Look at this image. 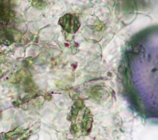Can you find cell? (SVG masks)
Here are the masks:
<instances>
[{
  "instance_id": "6da1fadb",
  "label": "cell",
  "mask_w": 158,
  "mask_h": 140,
  "mask_svg": "<svg viewBox=\"0 0 158 140\" xmlns=\"http://www.w3.org/2000/svg\"><path fill=\"white\" fill-rule=\"evenodd\" d=\"M71 17H72L71 15H66L65 16L61 18L60 19V20L59 21V24H60L61 26H62L64 28V29H65L68 32L70 31Z\"/></svg>"
},
{
  "instance_id": "52a82bcc",
  "label": "cell",
  "mask_w": 158,
  "mask_h": 140,
  "mask_svg": "<svg viewBox=\"0 0 158 140\" xmlns=\"http://www.w3.org/2000/svg\"><path fill=\"white\" fill-rule=\"evenodd\" d=\"M46 98L47 99V100H51V96L49 94H46Z\"/></svg>"
},
{
  "instance_id": "3957f363",
  "label": "cell",
  "mask_w": 158,
  "mask_h": 140,
  "mask_svg": "<svg viewBox=\"0 0 158 140\" xmlns=\"http://www.w3.org/2000/svg\"><path fill=\"white\" fill-rule=\"evenodd\" d=\"M74 104H75V107H76V108H78V109H82L84 107V102L82 101V100H79V101H77Z\"/></svg>"
},
{
  "instance_id": "5b68a950",
  "label": "cell",
  "mask_w": 158,
  "mask_h": 140,
  "mask_svg": "<svg viewBox=\"0 0 158 140\" xmlns=\"http://www.w3.org/2000/svg\"><path fill=\"white\" fill-rule=\"evenodd\" d=\"M78 112H79L78 109L76 108V107H75V108H74V107H72V114H73V116H76L77 115V114H78Z\"/></svg>"
},
{
  "instance_id": "277c9868",
  "label": "cell",
  "mask_w": 158,
  "mask_h": 140,
  "mask_svg": "<svg viewBox=\"0 0 158 140\" xmlns=\"http://www.w3.org/2000/svg\"><path fill=\"white\" fill-rule=\"evenodd\" d=\"M79 26H80V23L79 22L78 19L75 18V20H74V31L75 32H76L78 30Z\"/></svg>"
},
{
  "instance_id": "7a4b0ae2",
  "label": "cell",
  "mask_w": 158,
  "mask_h": 140,
  "mask_svg": "<svg viewBox=\"0 0 158 140\" xmlns=\"http://www.w3.org/2000/svg\"><path fill=\"white\" fill-rule=\"evenodd\" d=\"M7 8L5 3H0V20L5 22L8 19L9 11Z\"/></svg>"
},
{
  "instance_id": "8992f818",
  "label": "cell",
  "mask_w": 158,
  "mask_h": 140,
  "mask_svg": "<svg viewBox=\"0 0 158 140\" xmlns=\"http://www.w3.org/2000/svg\"><path fill=\"white\" fill-rule=\"evenodd\" d=\"M72 130L74 131V132H77V125H75V124L73 125V126H72Z\"/></svg>"
}]
</instances>
